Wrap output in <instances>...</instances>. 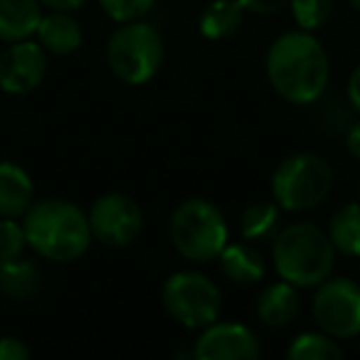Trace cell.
<instances>
[{"label": "cell", "mask_w": 360, "mask_h": 360, "mask_svg": "<svg viewBox=\"0 0 360 360\" xmlns=\"http://www.w3.org/2000/svg\"><path fill=\"white\" fill-rule=\"evenodd\" d=\"M42 18L40 0H0V42H18L35 35Z\"/></svg>", "instance_id": "obj_15"}, {"label": "cell", "mask_w": 360, "mask_h": 360, "mask_svg": "<svg viewBox=\"0 0 360 360\" xmlns=\"http://www.w3.org/2000/svg\"><path fill=\"white\" fill-rule=\"evenodd\" d=\"M30 348L15 335H3L0 338V360H27Z\"/></svg>", "instance_id": "obj_25"}, {"label": "cell", "mask_w": 360, "mask_h": 360, "mask_svg": "<svg viewBox=\"0 0 360 360\" xmlns=\"http://www.w3.org/2000/svg\"><path fill=\"white\" fill-rule=\"evenodd\" d=\"M345 96H348V104L360 114V65L350 72L348 84H345Z\"/></svg>", "instance_id": "obj_27"}, {"label": "cell", "mask_w": 360, "mask_h": 360, "mask_svg": "<svg viewBox=\"0 0 360 360\" xmlns=\"http://www.w3.org/2000/svg\"><path fill=\"white\" fill-rule=\"evenodd\" d=\"M47 75V50L37 40L8 42L0 52V91L6 94H30L42 84Z\"/></svg>", "instance_id": "obj_10"}, {"label": "cell", "mask_w": 360, "mask_h": 360, "mask_svg": "<svg viewBox=\"0 0 360 360\" xmlns=\"http://www.w3.org/2000/svg\"><path fill=\"white\" fill-rule=\"evenodd\" d=\"M160 301L170 319L195 330L217 321L222 311L220 286L210 276L193 269L170 274L160 291Z\"/></svg>", "instance_id": "obj_7"}, {"label": "cell", "mask_w": 360, "mask_h": 360, "mask_svg": "<svg viewBox=\"0 0 360 360\" xmlns=\"http://www.w3.org/2000/svg\"><path fill=\"white\" fill-rule=\"evenodd\" d=\"M289 8L299 30L314 32L330 20L335 11V0H289Z\"/></svg>", "instance_id": "obj_22"}, {"label": "cell", "mask_w": 360, "mask_h": 360, "mask_svg": "<svg viewBox=\"0 0 360 360\" xmlns=\"http://www.w3.org/2000/svg\"><path fill=\"white\" fill-rule=\"evenodd\" d=\"M35 35L37 42L52 55H72V52L79 50L82 40H84L79 20L67 11L42 13Z\"/></svg>", "instance_id": "obj_13"}, {"label": "cell", "mask_w": 360, "mask_h": 360, "mask_svg": "<svg viewBox=\"0 0 360 360\" xmlns=\"http://www.w3.org/2000/svg\"><path fill=\"white\" fill-rule=\"evenodd\" d=\"M286 355L291 360H338L343 358V348L323 330H304L289 343Z\"/></svg>", "instance_id": "obj_21"}, {"label": "cell", "mask_w": 360, "mask_h": 360, "mask_svg": "<svg viewBox=\"0 0 360 360\" xmlns=\"http://www.w3.org/2000/svg\"><path fill=\"white\" fill-rule=\"evenodd\" d=\"M266 79L289 104H314L330 79V62L314 32H284L266 52Z\"/></svg>", "instance_id": "obj_1"}, {"label": "cell", "mask_w": 360, "mask_h": 360, "mask_svg": "<svg viewBox=\"0 0 360 360\" xmlns=\"http://www.w3.org/2000/svg\"><path fill=\"white\" fill-rule=\"evenodd\" d=\"M348 3H350V6L355 8V11H360V0H348Z\"/></svg>", "instance_id": "obj_30"}, {"label": "cell", "mask_w": 360, "mask_h": 360, "mask_svg": "<svg viewBox=\"0 0 360 360\" xmlns=\"http://www.w3.org/2000/svg\"><path fill=\"white\" fill-rule=\"evenodd\" d=\"M158 0H99L101 11L114 22H129L143 18Z\"/></svg>", "instance_id": "obj_24"}, {"label": "cell", "mask_w": 360, "mask_h": 360, "mask_svg": "<svg viewBox=\"0 0 360 360\" xmlns=\"http://www.w3.org/2000/svg\"><path fill=\"white\" fill-rule=\"evenodd\" d=\"M335 247L328 232L314 222H291L271 237V262L279 279L296 289H311L333 274Z\"/></svg>", "instance_id": "obj_3"}, {"label": "cell", "mask_w": 360, "mask_h": 360, "mask_svg": "<svg viewBox=\"0 0 360 360\" xmlns=\"http://www.w3.org/2000/svg\"><path fill=\"white\" fill-rule=\"evenodd\" d=\"M328 237L343 257H360V200L345 202L330 215Z\"/></svg>", "instance_id": "obj_19"}, {"label": "cell", "mask_w": 360, "mask_h": 360, "mask_svg": "<svg viewBox=\"0 0 360 360\" xmlns=\"http://www.w3.org/2000/svg\"><path fill=\"white\" fill-rule=\"evenodd\" d=\"M245 22V11L237 0H212L200 13L198 27L207 40H227Z\"/></svg>", "instance_id": "obj_18"}, {"label": "cell", "mask_w": 360, "mask_h": 360, "mask_svg": "<svg viewBox=\"0 0 360 360\" xmlns=\"http://www.w3.org/2000/svg\"><path fill=\"white\" fill-rule=\"evenodd\" d=\"M301 301L299 291L289 281H274V284L264 286L257 296V316L264 326L269 328H284L299 316Z\"/></svg>", "instance_id": "obj_14"}, {"label": "cell", "mask_w": 360, "mask_h": 360, "mask_svg": "<svg viewBox=\"0 0 360 360\" xmlns=\"http://www.w3.org/2000/svg\"><path fill=\"white\" fill-rule=\"evenodd\" d=\"M25 247L27 240L22 222H18L15 217H0V262L20 257Z\"/></svg>", "instance_id": "obj_23"}, {"label": "cell", "mask_w": 360, "mask_h": 360, "mask_svg": "<svg viewBox=\"0 0 360 360\" xmlns=\"http://www.w3.org/2000/svg\"><path fill=\"white\" fill-rule=\"evenodd\" d=\"M42 286V274L37 269L35 262L22 259L15 257V259L0 262V294L11 296V299H30L40 291Z\"/></svg>", "instance_id": "obj_17"}, {"label": "cell", "mask_w": 360, "mask_h": 360, "mask_svg": "<svg viewBox=\"0 0 360 360\" xmlns=\"http://www.w3.org/2000/svg\"><path fill=\"white\" fill-rule=\"evenodd\" d=\"M311 314L319 330L335 340L360 335V284L348 276H328L316 286Z\"/></svg>", "instance_id": "obj_8"}, {"label": "cell", "mask_w": 360, "mask_h": 360, "mask_svg": "<svg viewBox=\"0 0 360 360\" xmlns=\"http://www.w3.org/2000/svg\"><path fill=\"white\" fill-rule=\"evenodd\" d=\"M35 202V186L25 168L13 160H0V217L20 220Z\"/></svg>", "instance_id": "obj_12"}, {"label": "cell", "mask_w": 360, "mask_h": 360, "mask_svg": "<svg viewBox=\"0 0 360 360\" xmlns=\"http://www.w3.org/2000/svg\"><path fill=\"white\" fill-rule=\"evenodd\" d=\"M345 146H348L350 155L360 160V121H355L348 129V134H345Z\"/></svg>", "instance_id": "obj_29"}, {"label": "cell", "mask_w": 360, "mask_h": 360, "mask_svg": "<svg viewBox=\"0 0 360 360\" xmlns=\"http://www.w3.org/2000/svg\"><path fill=\"white\" fill-rule=\"evenodd\" d=\"M42 8L47 11H67V13H75L84 6L86 0H40Z\"/></svg>", "instance_id": "obj_28"}, {"label": "cell", "mask_w": 360, "mask_h": 360, "mask_svg": "<svg viewBox=\"0 0 360 360\" xmlns=\"http://www.w3.org/2000/svg\"><path fill=\"white\" fill-rule=\"evenodd\" d=\"M358 200H360V183H358Z\"/></svg>", "instance_id": "obj_31"}, {"label": "cell", "mask_w": 360, "mask_h": 360, "mask_svg": "<svg viewBox=\"0 0 360 360\" xmlns=\"http://www.w3.org/2000/svg\"><path fill=\"white\" fill-rule=\"evenodd\" d=\"M86 217L91 237L106 247H129L143 232V210L124 193H106L96 198Z\"/></svg>", "instance_id": "obj_9"}, {"label": "cell", "mask_w": 360, "mask_h": 360, "mask_svg": "<svg viewBox=\"0 0 360 360\" xmlns=\"http://www.w3.org/2000/svg\"><path fill=\"white\" fill-rule=\"evenodd\" d=\"M245 13H257V15H274L289 6V0H237Z\"/></svg>", "instance_id": "obj_26"}, {"label": "cell", "mask_w": 360, "mask_h": 360, "mask_svg": "<svg viewBox=\"0 0 360 360\" xmlns=\"http://www.w3.org/2000/svg\"><path fill=\"white\" fill-rule=\"evenodd\" d=\"M217 259H220V271L235 284L250 286L264 279V257H262L259 250H255L247 242H235V245L227 242Z\"/></svg>", "instance_id": "obj_16"}, {"label": "cell", "mask_w": 360, "mask_h": 360, "mask_svg": "<svg viewBox=\"0 0 360 360\" xmlns=\"http://www.w3.org/2000/svg\"><path fill=\"white\" fill-rule=\"evenodd\" d=\"M262 355L259 338L245 323L235 321H212L200 328L193 358L200 360H252Z\"/></svg>", "instance_id": "obj_11"}, {"label": "cell", "mask_w": 360, "mask_h": 360, "mask_svg": "<svg viewBox=\"0 0 360 360\" xmlns=\"http://www.w3.org/2000/svg\"><path fill=\"white\" fill-rule=\"evenodd\" d=\"M22 230L27 247H32L42 259L57 264L79 259L94 240L86 212L65 198L32 202L22 215Z\"/></svg>", "instance_id": "obj_2"}, {"label": "cell", "mask_w": 360, "mask_h": 360, "mask_svg": "<svg viewBox=\"0 0 360 360\" xmlns=\"http://www.w3.org/2000/svg\"><path fill=\"white\" fill-rule=\"evenodd\" d=\"M281 222V207L274 200L252 202L240 215V232L247 242H259L276 235Z\"/></svg>", "instance_id": "obj_20"}, {"label": "cell", "mask_w": 360, "mask_h": 360, "mask_svg": "<svg viewBox=\"0 0 360 360\" xmlns=\"http://www.w3.org/2000/svg\"><path fill=\"white\" fill-rule=\"evenodd\" d=\"M333 191V168L319 153H291L271 175V200L286 212H309Z\"/></svg>", "instance_id": "obj_5"}, {"label": "cell", "mask_w": 360, "mask_h": 360, "mask_svg": "<svg viewBox=\"0 0 360 360\" xmlns=\"http://www.w3.org/2000/svg\"><path fill=\"white\" fill-rule=\"evenodd\" d=\"M163 37L150 22L129 20L119 22L106 42V65L124 84L141 86L158 75L163 65Z\"/></svg>", "instance_id": "obj_6"}, {"label": "cell", "mask_w": 360, "mask_h": 360, "mask_svg": "<svg viewBox=\"0 0 360 360\" xmlns=\"http://www.w3.org/2000/svg\"><path fill=\"white\" fill-rule=\"evenodd\" d=\"M170 242L183 259L205 264L220 257L230 242L225 215L205 198H188L170 215Z\"/></svg>", "instance_id": "obj_4"}]
</instances>
